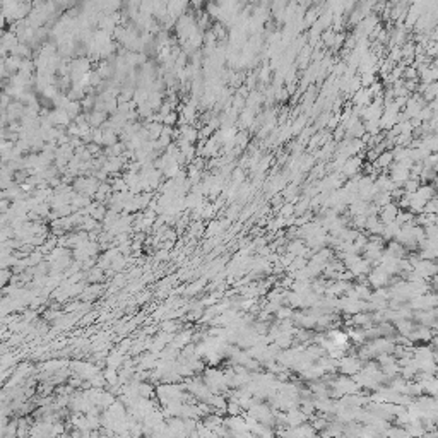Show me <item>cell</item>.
Returning a JSON list of instances; mask_svg holds the SVG:
<instances>
[{"mask_svg": "<svg viewBox=\"0 0 438 438\" xmlns=\"http://www.w3.org/2000/svg\"><path fill=\"white\" fill-rule=\"evenodd\" d=\"M395 163L394 161V156H392V151H385L384 154L378 156V159L372 163L375 166V170H389L390 166Z\"/></svg>", "mask_w": 438, "mask_h": 438, "instance_id": "277c9868", "label": "cell"}, {"mask_svg": "<svg viewBox=\"0 0 438 438\" xmlns=\"http://www.w3.org/2000/svg\"><path fill=\"white\" fill-rule=\"evenodd\" d=\"M120 139H118V134L113 132L112 129H103V145L106 148H112V145L118 144Z\"/></svg>", "mask_w": 438, "mask_h": 438, "instance_id": "5b68a950", "label": "cell"}, {"mask_svg": "<svg viewBox=\"0 0 438 438\" xmlns=\"http://www.w3.org/2000/svg\"><path fill=\"white\" fill-rule=\"evenodd\" d=\"M363 163V156H353V158H349L346 163H344L342 170H341V175L346 178V176H356L358 171L361 170V165Z\"/></svg>", "mask_w": 438, "mask_h": 438, "instance_id": "7a4b0ae2", "label": "cell"}, {"mask_svg": "<svg viewBox=\"0 0 438 438\" xmlns=\"http://www.w3.org/2000/svg\"><path fill=\"white\" fill-rule=\"evenodd\" d=\"M425 212H426V214H431V216H438V195L426 202Z\"/></svg>", "mask_w": 438, "mask_h": 438, "instance_id": "ba28073f", "label": "cell"}, {"mask_svg": "<svg viewBox=\"0 0 438 438\" xmlns=\"http://www.w3.org/2000/svg\"><path fill=\"white\" fill-rule=\"evenodd\" d=\"M291 216H295V204L288 202V204H284L283 207H281L279 217H291Z\"/></svg>", "mask_w": 438, "mask_h": 438, "instance_id": "9c48e42d", "label": "cell"}, {"mask_svg": "<svg viewBox=\"0 0 438 438\" xmlns=\"http://www.w3.org/2000/svg\"><path fill=\"white\" fill-rule=\"evenodd\" d=\"M96 72L101 76V79H103V81H106V79H110V77L113 76V67L110 65V62H106V60H105V62H101V64L98 65Z\"/></svg>", "mask_w": 438, "mask_h": 438, "instance_id": "8992f818", "label": "cell"}, {"mask_svg": "<svg viewBox=\"0 0 438 438\" xmlns=\"http://www.w3.org/2000/svg\"><path fill=\"white\" fill-rule=\"evenodd\" d=\"M176 122H178V113H176V112H171V113L168 115V117L165 118V122H163V123H165V125H168V127H171V125H175Z\"/></svg>", "mask_w": 438, "mask_h": 438, "instance_id": "8fae6325", "label": "cell"}, {"mask_svg": "<svg viewBox=\"0 0 438 438\" xmlns=\"http://www.w3.org/2000/svg\"><path fill=\"white\" fill-rule=\"evenodd\" d=\"M400 212L399 206L395 204V202H390V204H387L385 207H382L380 209V221H382L385 226L390 223H394L395 219H397V214Z\"/></svg>", "mask_w": 438, "mask_h": 438, "instance_id": "3957f363", "label": "cell"}, {"mask_svg": "<svg viewBox=\"0 0 438 438\" xmlns=\"http://www.w3.org/2000/svg\"><path fill=\"white\" fill-rule=\"evenodd\" d=\"M419 187H421V181H419V180L409 178V180L403 185V189H404V192H406L408 195H413V194H416V192H418Z\"/></svg>", "mask_w": 438, "mask_h": 438, "instance_id": "52a82bcc", "label": "cell"}, {"mask_svg": "<svg viewBox=\"0 0 438 438\" xmlns=\"http://www.w3.org/2000/svg\"><path fill=\"white\" fill-rule=\"evenodd\" d=\"M87 151L91 154H100V145L98 144H87Z\"/></svg>", "mask_w": 438, "mask_h": 438, "instance_id": "7c38bea8", "label": "cell"}, {"mask_svg": "<svg viewBox=\"0 0 438 438\" xmlns=\"http://www.w3.org/2000/svg\"><path fill=\"white\" fill-rule=\"evenodd\" d=\"M339 370L342 372V375H358L363 370V363L358 356H342L339 359Z\"/></svg>", "mask_w": 438, "mask_h": 438, "instance_id": "6da1fadb", "label": "cell"}, {"mask_svg": "<svg viewBox=\"0 0 438 438\" xmlns=\"http://www.w3.org/2000/svg\"><path fill=\"white\" fill-rule=\"evenodd\" d=\"M344 43H346V36L342 33H337L336 40H334V50H339L341 46H344Z\"/></svg>", "mask_w": 438, "mask_h": 438, "instance_id": "30bf717a", "label": "cell"}]
</instances>
